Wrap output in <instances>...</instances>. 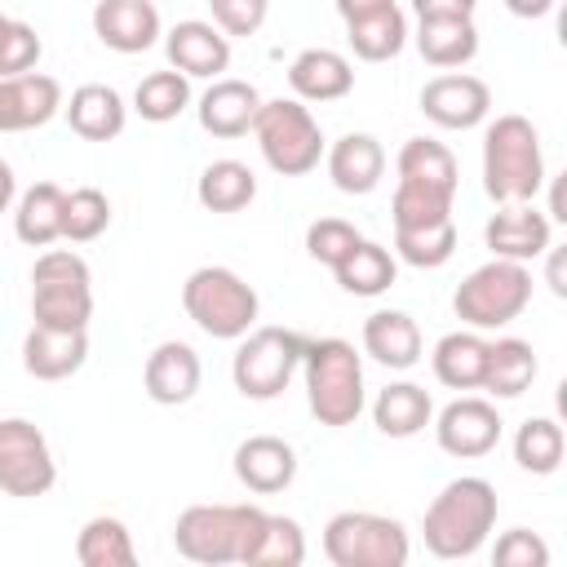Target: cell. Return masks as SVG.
I'll return each instance as SVG.
<instances>
[{
  "label": "cell",
  "mask_w": 567,
  "mask_h": 567,
  "mask_svg": "<svg viewBox=\"0 0 567 567\" xmlns=\"http://www.w3.org/2000/svg\"><path fill=\"white\" fill-rule=\"evenodd\" d=\"M306 563V532L288 514H266L261 536L248 554V567H301Z\"/></svg>",
  "instance_id": "obj_39"
},
{
  "label": "cell",
  "mask_w": 567,
  "mask_h": 567,
  "mask_svg": "<svg viewBox=\"0 0 567 567\" xmlns=\"http://www.w3.org/2000/svg\"><path fill=\"white\" fill-rule=\"evenodd\" d=\"M416 49L430 66L456 71V66L474 62L478 27H474V18H416Z\"/></svg>",
  "instance_id": "obj_27"
},
{
  "label": "cell",
  "mask_w": 567,
  "mask_h": 567,
  "mask_svg": "<svg viewBox=\"0 0 567 567\" xmlns=\"http://www.w3.org/2000/svg\"><path fill=\"white\" fill-rule=\"evenodd\" d=\"M346 40H350V49H354L359 62H390L408 44V18L399 13V4H390L381 13H368L359 22H346Z\"/></svg>",
  "instance_id": "obj_35"
},
{
  "label": "cell",
  "mask_w": 567,
  "mask_h": 567,
  "mask_svg": "<svg viewBox=\"0 0 567 567\" xmlns=\"http://www.w3.org/2000/svg\"><path fill=\"white\" fill-rule=\"evenodd\" d=\"M323 554L332 567H403L412 540L408 527L390 514L341 509L323 527Z\"/></svg>",
  "instance_id": "obj_9"
},
{
  "label": "cell",
  "mask_w": 567,
  "mask_h": 567,
  "mask_svg": "<svg viewBox=\"0 0 567 567\" xmlns=\"http://www.w3.org/2000/svg\"><path fill=\"white\" fill-rule=\"evenodd\" d=\"M40 53H44V44H40L35 27L0 13V80L4 75H22V71H35Z\"/></svg>",
  "instance_id": "obj_42"
},
{
  "label": "cell",
  "mask_w": 567,
  "mask_h": 567,
  "mask_svg": "<svg viewBox=\"0 0 567 567\" xmlns=\"http://www.w3.org/2000/svg\"><path fill=\"white\" fill-rule=\"evenodd\" d=\"M53 483H58V461L44 430L27 416H4L0 421V492L31 501V496H44Z\"/></svg>",
  "instance_id": "obj_11"
},
{
  "label": "cell",
  "mask_w": 567,
  "mask_h": 567,
  "mask_svg": "<svg viewBox=\"0 0 567 567\" xmlns=\"http://www.w3.org/2000/svg\"><path fill=\"white\" fill-rule=\"evenodd\" d=\"M208 9L221 35H257L270 13V0H208Z\"/></svg>",
  "instance_id": "obj_45"
},
{
  "label": "cell",
  "mask_w": 567,
  "mask_h": 567,
  "mask_svg": "<svg viewBox=\"0 0 567 567\" xmlns=\"http://www.w3.org/2000/svg\"><path fill=\"white\" fill-rule=\"evenodd\" d=\"M421 328L412 315L403 310H372L363 319V354H372L381 368H394V372H408L421 363Z\"/></svg>",
  "instance_id": "obj_24"
},
{
  "label": "cell",
  "mask_w": 567,
  "mask_h": 567,
  "mask_svg": "<svg viewBox=\"0 0 567 567\" xmlns=\"http://www.w3.org/2000/svg\"><path fill=\"white\" fill-rule=\"evenodd\" d=\"M359 239H363V235H359L346 217H319V221L306 226V252H310L319 266H328V270H332Z\"/></svg>",
  "instance_id": "obj_43"
},
{
  "label": "cell",
  "mask_w": 567,
  "mask_h": 567,
  "mask_svg": "<svg viewBox=\"0 0 567 567\" xmlns=\"http://www.w3.org/2000/svg\"><path fill=\"white\" fill-rule=\"evenodd\" d=\"M190 106V80L182 71H151L142 75V84L133 89V111L146 124H168Z\"/></svg>",
  "instance_id": "obj_37"
},
{
  "label": "cell",
  "mask_w": 567,
  "mask_h": 567,
  "mask_svg": "<svg viewBox=\"0 0 567 567\" xmlns=\"http://www.w3.org/2000/svg\"><path fill=\"white\" fill-rule=\"evenodd\" d=\"M394 252H399V261H408L416 270H439L456 252V221L447 217V221H434V226L394 230Z\"/></svg>",
  "instance_id": "obj_38"
},
{
  "label": "cell",
  "mask_w": 567,
  "mask_h": 567,
  "mask_svg": "<svg viewBox=\"0 0 567 567\" xmlns=\"http://www.w3.org/2000/svg\"><path fill=\"white\" fill-rule=\"evenodd\" d=\"M62 204L66 190L58 182H35L31 190H22L18 208H13V235L27 248H49L62 239Z\"/></svg>",
  "instance_id": "obj_29"
},
{
  "label": "cell",
  "mask_w": 567,
  "mask_h": 567,
  "mask_svg": "<svg viewBox=\"0 0 567 567\" xmlns=\"http://www.w3.org/2000/svg\"><path fill=\"white\" fill-rule=\"evenodd\" d=\"M235 478L257 492V496H275L297 478V452L292 443H284L279 434H252L235 447Z\"/></svg>",
  "instance_id": "obj_21"
},
{
  "label": "cell",
  "mask_w": 567,
  "mask_h": 567,
  "mask_svg": "<svg viewBox=\"0 0 567 567\" xmlns=\"http://www.w3.org/2000/svg\"><path fill=\"white\" fill-rule=\"evenodd\" d=\"M13 195H18V182H13V168H9V159L0 155V213H9Z\"/></svg>",
  "instance_id": "obj_50"
},
{
  "label": "cell",
  "mask_w": 567,
  "mask_h": 567,
  "mask_svg": "<svg viewBox=\"0 0 567 567\" xmlns=\"http://www.w3.org/2000/svg\"><path fill=\"white\" fill-rule=\"evenodd\" d=\"M532 306V270L523 261H505V257H492L483 266H474L456 292H452V310L465 328L474 332H492V328H505L514 323L523 310Z\"/></svg>",
  "instance_id": "obj_7"
},
{
  "label": "cell",
  "mask_w": 567,
  "mask_h": 567,
  "mask_svg": "<svg viewBox=\"0 0 567 567\" xmlns=\"http://www.w3.org/2000/svg\"><path fill=\"white\" fill-rule=\"evenodd\" d=\"M496 509H501V501H496V487L487 478H478V474L452 478L421 514L425 549L434 558H447V563L474 558L496 527Z\"/></svg>",
  "instance_id": "obj_1"
},
{
  "label": "cell",
  "mask_w": 567,
  "mask_h": 567,
  "mask_svg": "<svg viewBox=\"0 0 567 567\" xmlns=\"http://www.w3.org/2000/svg\"><path fill=\"white\" fill-rule=\"evenodd\" d=\"M168 66L182 71L186 80H217L230 66V35H221L204 18H186L164 35Z\"/></svg>",
  "instance_id": "obj_16"
},
{
  "label": "cell",
  "mask_w": 567,
  "mask_h": 567,
  "mask_svg": "<svg viewBox=\"0 0 567 567\" xmlns=\"http://www.w3.org/2000/svg\"><path fill=\"white\" fill-rule=\"evenodd\" d=\"M536 381V350L523 337H496L487 341V363H483V385L496 399H518Z\"/></svg>",
  "instance_id": "obj_30"
},
{
  "label": "cell",
  "mask_w": 567,
  "mask_h": 567,
  "mask_svg": "<svg viewBox=\"0 0 567 567\" xmlns=\"http://www.w3.org/2000/svg\"><path fill=\"white\" fill-rule=\"evenodd\" d=\"M199 381H204V363H199V354H195L186 341H159V346L146 354L142 385H146V394H151L159 408L190 403V399L199 394Z\"/></svg>",
  "instance_id": "obj_17"
},
{
  "label": "cell",
  "mask_w": 567,
  "mask_h": 567,
  "mask_svg": "<svg viewBox=\"0 0 567 567\" xmlns=\"http://www.w3.org/2000/svg\"><path fill=\"white\" fill-rule=\"evenodd\" d=\"M394 230H408V226H434V221H447L452 217V195H439V190H425V186H408L399 182L394 186Z\"/></svg>",
  "instance_id": "obj_41"
},
{
  "label": "cell",
  "mask_w": 567,
  "mask_h": 567,
  "mask_svg": "<svg viewBox=\"0 0 567 567\" xmlns=\"http://www.w3.org/2000/svg\"><path fill=\"white\" fill-rule=\"evenodd\" d=\"M483 363H487V341L474 328L439 337V346L430 354L434 381L447 385V390H478L483 385Z\"/></svg>",
  "instance_id": "obj_32"
},
{
  "label": "cell",
  "mask_w": 567,
  "mask_h": 567,
  "mask_svg": "<svg viewBox=\"0 0 567 567\" xmlns=\"http://www.w3.org/2000/svg\"><path fill=\"white\" fill-rule=\"evenodd\" d=\"M337 284L350 292V297H381L394 279H399V261L385 244L377 239H359L337 266H332Z\"/></svg>",
  "instance_id": "obj_31"
},
{
  "label": "cell",
  "mask_w": 567,
  "mask_h": 567,
  "mask_svg": "<svg viewBox=\"0 0 567 567\" xmlns=\"http://www.w3.org/2000/svg\"><path fill=\"white\" fill-rule=\"evenodd\" d=\"M195 199L208 213H239L257 199V177L244 159H213L195 182Z\"/></svg>",
  "instance_id": "obj_33"
},
{
  "label": "cell",
  "mask_w": 567,
  "mask_h": 567,
  "mask_svg": "<svg viewBox=\"0 0 567 567\" xmlns=\"http://www.w3.org/2000/svg\"><path fill=\"white\" fill-rule=\"evenodd\" d=\"M62 115H66L71 133L84 142H111L128 124V106L111 84H80L71 93V102H62Z\"/></svg>",
  "instance_id": "obj_25"
},
{
  "label": "cell",
  "mask_w": 567,
  "mask_h": 567,
  "mask_svg": "<svg viewBox=\"0 0 567 567\" xmlns=\"http://www.w3.org/2000/svg\"><path fill=\"white\" fill-rule=\"evenodd\" d=\"M93 35L115 53H146L159 31V9L151 0H97L93 4Z\"/></svg>",
  "instance_id": "obj_19"
},
{
  "label": "cell",
  "mask_w": 567,
  "mask_h": 567,
  "mask_svg": "<svg viewBox=\"0 0 567 567\" xmlns=\"http://www.w3.org/2000/svg\"><path fill=\"white\" fill-rule=\"evenodd\" d=\"M492 563L496 567H545L549 563V545L536 532H527V527H509L492 545Z\"/></svg>",
  "instance_id": "obj_44"
},
{
  "label": "cell",
  "mask_w": 567,
  "mask_h": 567,
  "mask_svg": "<svg viewBox=\"0 0 567 567\" xmlns=\"http://www.w3.org/2000/svg\"><path fill=\"white\" fill-rule=\"evenodd\" d=\"M301 350L306 341L292 332V328H248L235 346V359H230V381L244 399H279L292 381V372L301 368Z\"/></svg>",
  "instance_id": "obj_10"
},
{
  "label": "cell",
  "mask_w": 567,
  "mask_h": 567,
  "mask_svg": "<svg viewBox=\"0 0 567 567\" xmlns=\"http://www.w3.org/2000/svg\"><path fill=\"white\" fill-rule=\"evenodd\" d=\"M328 177L341 195H372L385 177V146L372 133H346L328 151Z\"/></svg>",
  "instance_id": "obj_22"
},
{
  "label": "cell",
  "mask_w": 567,
  "mask_h": 567,
  "mask_svg": "<svg viewBox=\"0 0 567 567\" xmlns=\"http://www.w3.org/2000/svg\"><path fill=\"white\" fill-rule=\"evenodd\" d=\"M434 443L456 456V461H474V456H487L496 443H501V412L478 399V394H465V399H452L434 421Z\"/></svg>",
  "instance_id": "obj_12"
},
{
  "label": "cell",
  "mask_w": 567,
  "mask_h": 567,
  "mask_svg": "<svg viewBox=\"0 0 567 567\" xmlns=\"http://www.w3.org/2000/svg\"><path fill=\"white\" fill-rule=\"evenodd\" d=\"M563 452H567V434L554 416H527L514 434V461L527 474H554L563 465Z\"/></svg>",
  "instance_id": "obj_36"
},
{
  "label": "cell",
  "mask_w": 567,
  "mask_h": 567,
  "mask_svg": "<svg viewBox=\"0 0 567 567\" xmlns=\"http://www.w3.org/2000/svg\"><path fill=\"white\" fill-rule=\"evenodd\" d=\"M554 4H558V0H505V9H509L514 18H545Z\"/></svg>",
  "instance_id": "obj_49"
},
{
  "label": "cell",
  "mask_w": 567,
  "mask_h": 567,
  "mask_svg": "<svg viewBox=\"0 0 567 567\" xmlns=\"http://www.w3.org/2000/svg\"><path fill=\"white\" fill-rule=\"evenodd\" d=\"M301 372H306V403L319 425L346 430L359 421L368 394H363V359L350 341H341V337L306 341Z\"/></svg>",
  "instance_id": "obj_3"
},
{
  "label": "cell",
  "mask_w": 567,
  "mask_h": 567,
  "mask_svg": "<svg viewBox=\"0 0 567 567\" xmlns=\"http://www.w3.org/2000/svg\"><path fill=\"white\" fill-rule=\"evenodd\" d=\"M62 111V84L44 71H22L0 80V133L44 128Z\"/></svg>",
  "instance_id": "obj_15"
},
{
  "label": "cell",
  "mask_w": 567,
  "mask_h": 567,
  "mask_svg": "<svg viewBox=\"0 0 567 567\" xmlns=\"http://www.w3.org/2000/svg\"><path fill=\"white\" fill-rule=\"evenodd\" d=\"M182 310L204 337L239 341L248 328H257L261 301H257V288L230 266H199L182 284Z\"/></svg>",
  "instance_id": "obj_5"
},
{
  "label": "cell",
  "mask_w": 567,
  "mask_h": 567,
  "mask_svg": "<svg viewBox=\"0 0 567 567\" xmlns=\"http://www.w3.org/2000/svg\"><path fill=\"white\" fill-rule=\"evenodd\" d=\"M106 226H111V199H106L97 186H75V190H66V204H62V239L89 244V239H97Z\"/></svg>",
  "instance_id": "obj_40"
},
{
  "label": "cell",
  "mask_w": 567,
  "mask_h": 567,
  "mask_svg": "<svg viewBox=\"0 0 567 567\" xmlns=\"http://www.w3.org/2000/svg\"><path fill=\"white\" fill-rule=\"evenodd\" d=\"M252 137H257L261 159H266L279 177H306L310 168H319V159H323V151H328L319 120H315L310 106L297 102V97L261 102V111H257V120H252Z\"/></svg>",
  "instance_id": "obj_8"
},
{
  "label": "cell",
  "mask_w": 567,
  "mask_h": 567,
  "mask_svg": "<svg viewBox=\"0 0 567 567\" xmlns=\"http://www.w3.org/2000/svg\"><path fill=\"white\" fill-rule=\"evenodd\" d=\"M372 421L385 439H412L434 421V399L416 381H390L372 399Z\"/></svg>",
  "instance_id": "obj_26"
},
{
  "label": "cell",
  "mask_w": 567,
  "mask_h": 567,
  "mask_svg": "<svg viewBox=\"0 0 567 567\" xmlns=\"http://www.w3.org/2000/svg\"><path fill=\"white\" fill-rule=\"evenodd\" d=\"M75 558L80 567H133L137 549H133V532L124 527V518L115 514H97L80 527L75 536Z\"/></svg>",
  "instance_id": "obj_34"
},
{
  "label": "cell",
  "mask_w": 567,
  "mask_h": 567,
  "mask_svg": "<svg viewBox=\"0 0 567 567\" xmlns=\"http://www.w3.org/2000/svg\"><path fill=\"white\" fill-rule=\"evenodd\" d=\"M288 89L297 102H341L354 89V66L337 49H301L288 62Z\"/></svg>",
  "instance_id": "obj_23"
},
{
  "label": "cell",
  "mask_w": 567,
  "mask_h": 567,
  "mask_svg": "<svg viewBox=\"0 0 567 567\" xmlns=\"http://www.w3.org/2000/svg\"><path fill=\"white\" fill-rule=\"evenodd\" d=\"M545 186L540 133L527 115H496L483 128V190L496 204H532Z\"/></svg>",
  "instance_id": "obj_2"
},
{
  "label": "cell",
  "mask_w": 567,
  "mask_h": 567,
  "mask_svg": "<svg viewBox=\"0 0 567 567\" xmlns=\"http://www.w3.org/2000/svg\"><path fill=\"white\" fill-rule=\"evenodd\" d=\"M93 319V275L71 248H49L31 266V323L89 332Z\"/></svg>",
  "instance_id": "obj_6"
},
{
  "label": "cell",
  "mask_w": 567,
  "mask_h": 567,
  "mask_svg": "<svg viewBox=\"0 0 567 567\" xmlns=\"http://www.w3.org/2000/svg\"><path fill=\"white\" fill-rule=\"evenodd\" d=\"M545 257H549V266H545V279H549V288H554V297H567V279H563V248H545Z\"/></svg>",
  "instance_id": "obj_48"
},
{
  "label": "cell",
  "mask_w": 567,
  "mask_h": 567,
  "mask_svg": "<svg viewBox=\"0 0 567 567\" xmlns=\"http://www.w3.org/2000/svg\"><path fill=\"white\" fill-rule=\"evenodd\" d=\"M399 182L408 186H425V190H439V195H452L456 199V186H461V168H456V155L434 142V137H408L399 159Z\"/></svg>",
  "instance_id": "obj_28"
},
{
  "label": "cell",
  "mask_w": 567,
  "mask_h": 567,
  "mask_svg": "<svg viewBox=\"0 0 567 567\" xmlns=\"http://www.w3.org/2000/svg\"><path fill=\"white\" fill-rule=\"evenodd\" d=\"M416 18H474L478 0H412Z\"/></svg>",
  "instance_id": "obj_46"
},
{
  "label": "cell",
  "mask_w": 567,
  "mask_h": 567,
  "mask_svg": "<svg viewBox=\"0 0 567 567\" xmlns=\"http://www.w3.org/2000/svg\"><path fill=\"white\" fill-rule=\"evenodd\" d=\"M266 509L261 505H190L173 523V545L182 558L204 567L248 563L257 536H261Z\"/></svg>",
  "instance_id": "obj_4"
},
{
  "label": "cell",
  "mask_w": 567,
  "mask_h": 567,
  "mask_svg": "<svg viewBox=\"0 0 567 567\" xmlns=\"http://www.w3.org/2000/svg\"><path fill=\"white\" fill-rule=\"evenodd\" d=\"M89 359V332H71V328H44L31 323L22 337V368L35 381H66L84 368Z\"/></svg>",
  "instance_id": "obj_18"
},
{
  "label": "cell",
  "mask_w": 567,
  "mask_h": 567,
  "mask_svg": "<svg viewBox=\"0 0 567 567\" xmlns=\"http://www.w3.org/2000/svg\"><path fill=\"white\" fill-rule=\"evenodd\" d=\"M199 128L213 133V137H244L252 133V120L261 111V93L248 84V80H230V75H217L204 93H199Z\"/></svg>",
  "instance_id": "obj_20"
},
{
  "label": "cell",
  "mask_w": 567,
  "mask_h": 567,
  "mask_svg": "<svg viewBox=\"0 0 567 567\" xmlns=\"http://www.w3.org/2000/svg\"><path fill=\"white\" fill-rule=\"evenodd\" d=\"M549 239H554V221L536 208V199L532 204H501L492 213V221L483 226L487 252L492 257H505V261H523V266L536 261V257H545Z\"/></svg>",
  "instance_id": "obj_14"
},
{
  "label": "cell",
  "mask_w": 567,
  "mask_h": 567,
  "mask_svg": "<svg viewBox=\"0 0 567 567\" xmlns=\"http://www.w3.org/2000/svg\"><path fill=\"white\" fill-rule=\"evenodd\" d=\"M487 111H492V89L478 75L443 71L421 89V115L439 128H474L487 120Z\"/></svg>",
  "instance_id": "obj_13"
},
{
  "label": "cell",
  "mask_w": 567,
  "mask_h": 567,
  "mask_svg": "<svg viewBox=\"0 0 567 567\" xmlns=\"http://www.w3.org/2000/svg\"><path fill=\"white\" fill-rule=\"evenodd\" d=\"M332 4H337L341 22H359V18H368V13H381V9H390L394 0H332Z\"/></svg>",
  "instance_id": "obj_47"
}]
</instances>
